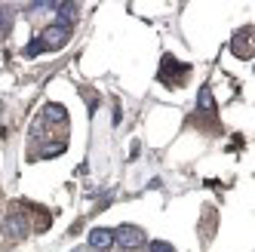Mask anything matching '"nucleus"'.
<instances>
[{
  "mask_svg": "<svg viewBox=\"0 0 255 252\" xmlns=\"http://www.w3.org/2000/svg\"><path fill=\"white\" fill-rule=\"evenodd\" d=\"M9 28H12V15H9V9H3L0 6V40L9 34Z\"/></svg>",
  "mask_w": 255,
  "mask_h": 252,
  "instance_id": "obj_7",
  "label": "nucleus"
},
{
  "mask_svg": "<svg viewBox=\"0 0 255 252\" xmlns=\"http://www.w3.org/2000/svg\"><path fill=\"white\" fill-rule=\"evenodd\" d=\"M212 105V96H209V89H203V93H200V108H209Z\"/></svg>",
  "mask_w": 255,
  "mask_h": 252,
  "instance_id": "obj_9",
  "label": "nucleus"
},
{
  "mask_svg": "<svg viewBox=\"0 0 255 252\" xmlns=\"http://www.w3.org/2000/svg\"><path fill=\"white\" fill-rule=\"evenodd\" d=\"M74 252H89V249H74Z\"/></svg>",
  "mask_w": 255,
  "mask_h": 252,
  "instance_id": "obj_10",
  "label": "nucleus"
},
{
  "mask_svg": "<svg viewBox=\"0 0 255 252\" xmlns=\"http://www.w3.org/2000/svg\"><path fill=\"white\" fill-rule=\"evenodd\" d=\"M169 74H188V65H181V62H175L172 56H166V59H163V68H160V80H166Z\"/></svg>",
  "mask_w": 255,
  "mask_h": 252,
  "instance_id": "obj_6",
  "label": "nucleus"
},
{
  "mask_svg": "<svg viewBox=\"0 0 255 252\" xmlns=\"http://www.w3.org/2000/svg\"><path fill=\"white\" fill-rule=\"evenodd\" d=\"M68 37H71V28H68L65 22H56V25L43 28L37 37H34V43L40 46V52H43V49H62V46L68 43Z\"/></svg>",
  "mask_w": 255,
  "mask_h": 252,
  "instance_id": "obj_1",
  "label": "nucleus"
},
{
  "mask_svg": "<svg viewBox=\"0 0 255 252\" xmlns=\"http://www.w3.org/2000/svg\"><path fill=\"white\" fill-rule=\"evenodd\" d=\"M114 246V231L111 228H96L93 234H89V252H108Z\"/></svg>",
  "mask_w": 255,
  "mask_h": 252,
  "instance_id": "obj_3",
  "label": "nucleus"
},
{
  "mask_svg": "<svg viewBox=\"0 0 255 252\" xmlns=\"http://www.w3.org/2000/svg\"><path fill=\"white\" fill-rule=\"evenodd\" d=\"M40 120H43V123H52V126H62V123L68 120V111H65L62 105L49 102V105H43V111H40Z\"/></svg>",
  "mask_w": 255,
  "mask_h": 252,
  "instance_id": "obj_5",
  "label": "nucleus"
},
{
  "mask_svg": "<svg viewBox=\"0 0 255 252\" xmlns=\"http://www.w3.org/2000/svg\"><path fill=\"white\" fill-rule=\"evenodd\" d=\"M114 243L132 252V249H141L148 243V237H144V231L135 228V225H120V228H114Z\"/></svg>",
  "mask_w": 255,
  "mask_h": 252,
  "instance_id": "obj_2",
  "label": "nucleus"
},
{
  "mask_svg": "<svg viewBox=\"0 0 255 252\" xmlns=\"http://www.w3.org/2000/svg\"><path fill=\"white\" fill-rule=\"evenodd\" d=\"M148 249H151V252H175V249H172L169 243H163V240H154V243H151Z\"/></svg>",
  "mask_w": 255,
  "mask_h": 252,
  "instance_id": "obj_8",
  "label": "nucleus"
},
{
  "mask_svg": "<svg viewBox=\"0 0 255 252\" xmlns=\"http://www.w3.org/2000/svg\"><path fill=\"white\" fill-rule=\"evenodd\" d=\"M3 234L6 237H28V219L25 212H9L3 222Z\"/></svg>",
  "mask_w": 255,
  "mask_h": 252,
  "instance_id": "obj_4",
  "label": "nucleus"
}]
</instances>
